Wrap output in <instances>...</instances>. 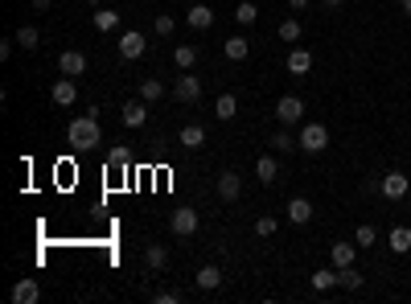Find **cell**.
Masks as SVG:
<instances>
[{
    "instance_id": "52a82bcc",
    "label": "cell",
    "mask_w": 411,
    "mask_h": 304,
    "mask_svg": "<svg viewBox=\"0 0 411 304\" xmlns=\"http://www.w3.org/2000/svg\"><path fill=\"white\" fill-rule=\"evenodd\" d=\"M144 49H148L144 33H136V29H132V33H124V37H119V58H124V62H136Z\"/></svg>"
},
{
    "instance_id": "7c38bea8",
    "label": "cell",
    "mask_w": 411,
    "mask_h": 304,
    "mask_svg": "<svg viewBox=\"0 0 411 304\" xmlns=\"http://www.w3.org/2000/svg\"><path fill=\"white\" fill-rule=\"evenodd\" d=\"M185 21H189V29H210V25H214V8L202 4V0H193L189 12H185Z\"/></svg>"
},
{
    "instance_id": "8992f818",
    "label": "cell",
    "mask_w": 411,
    "mask_h": 304,
    "mask_svg": "<svg viewBox=\"0 0 411 304\" xmlns=\"http://www.w3.org/2000/svg\"><path fill=\"white\" fill-rule=\"evenodd\" d=\"M239 194H243V177L235 169H222L218 173V198L222 202H239Z\"/></svg>"
},
{
    "instance_id": "603a6c76",
    "label": "cell",
    "mask_w": 411,
    "mask_h": 304,
    "mask_svg": "<svg viewBox=\"0 0 411 304\" xmlns=\"http://www.w3.org/2000/svg\"><path fill=\"white\" fill-rule=\"evenodd\" d=\"M214 115H218V119H235V115H239V99H235L231 91H222L218 103H214Z\"/></svg>"
},
{
    "instance_id": "b9f144b4",
    "label": "cell",
    "mask_w": 411,
    "mask_h": 304,
    "mask_svg": "<svg viewBox=\"0 0 411 304\" xmlns=\"http://www.w3.org/2000/svg\"><path fill=\"white\" fill-rule=\"evenodd\" d=\"M408 173H411V169H408Z\"/></svg>"
},
{
    "instance_id": "1f68e13d",
    "label": "cell",
    "mask_w": 411,
    "mask_h": 304,
    "mask_svg": "<svg viewBox=\"0 0 411 304\" xmlns=\"http://www.w3.org/2000/svg\"><path fill=\"white\" fill-rule=\"evenodd\" d=\"M354 243H358V247H375V243H379V231H375L371 222H362V226L354 231Z\"/></svg>"
},
{
    "instance_id": "d4e9b609",
    "label": "cell",
    "mask_w": 411,
    "mask_h": 304,
    "mask_svg": "<svg viewBox=\"0 0 411 304\" xmlns=\"http://www.w3.org/2000/svg\"><path fill=\"white\" fill-rule=\"evenodd\" d=\"M140 99H144V103H161V99H165V82H161V78H144V82H140Z\"/></svg>"
},
{
    "instance_id": "6da1fadb",
    "label": "cell",
    "mask_w": 411,
    "mask_h": 304,
    "mask_svg": "<svg viewBox=\"0 0 411 304\" xmlns=\"http://www.w3.org/2000/svg\"><path fill=\"white\" fill-rule=\"evenodd\" d=\"M66 140H70L78 152H86V148L103 144V132H99V119H95V111H91V115H78V119H70V128H66Z\"/></svg>"
},
{
    "instance_id": "277c9868",
    "label": "cell",
    "mask_w": 411,
    "mask_h": 304,
    "mask_svg": "<svg viewBox=\"0 0 411 304\" xmlns=\"http://www.w3.org/2000/svg\"><path fill=\"white\" fill-rule=\"evenodd\" d=\"M276 119H280L284 128H292V124H301V119H305V103H301L296 95H284V99L276 103Z\"/></svg>"
},
{
    "instance_id": "3957f363",
    "label": "cell",
    "mask_w": 411,
    "mask_h": 304,
    "mask_svg": "<svg viewBox=\"0 0 411 304\" xmlns=\"http://www.w3.org/2000/svg\"><path fill=\"white\" fill-rule=\"evenodd\" d=\"M379 189H383V198H387V202H403V198H408V189H411V173L391 169V173L383 177V185H379Z\"/></svg>"
},
{
    "instance_id": "4dcf8cb0",
    "label": "cell",
    "mask_w": 411,
    "mask_h": 304,
    "mask_svg": "<svg viewBox=\"0 0 411 304\" xmlns=\"http://www.w3.org/2000/svg\"><path fill=\"white\" fill-rule=\"evenodd\" d=\"M16 45H25V49H37V45H41V33H37L33 25H21V29H16Z\"/></svg>"
},
{
    "instance_id": "9a60e30c",
    "label": "cell",
    "mask_w": 411,
    "mask_h": 304,
    "mask_svg": "<svg viewBox=\"0 0 411 304\" xmlns=\"http://www.w3.org/2000/svg\"><path fill=\"white\" fill-rule=\"evenodd\" d=\"M222 54H226L231 62H243V58L251 54V41H247L243 33H235V37H226V41H222Z\"/></svg>"
},
{
    "instance_id": "8d00e7d4",
    "label": "cell",
    "mask_w": 411,
    "mask_h": 304,
    "mask_svg": "<svg viewBox=\"0 0 411 304\" xmlns=\"http://www.w3.org/2000/svg\"><path fill=\"white\" fill-rule=\"evenodd\" d=\"M152 304H181V292H173V288H161V292H152Z\"/></svg>"
},
{
    "instance_id": "9c48e42d",
    "label": "cell",
    "mask_w": 411,
    "mask_h": 304,
    "mask_svg": "<svg viewBox=\"0 0 411 304\" xmlns=\"http://www.w3.org/2000/svg\"><path fill=\"white\" fill-rule=\"evenodd\" d=\"M173 95H177L181 103H198V99H202V78H193V74L185 70V74L177 78V86H173Z\"/></svg>"
},
{
    "instance_id": "60d3db41",
    "label": "cell",
    "mask_w": 411,
    "mask_h": 304,
    "mask_svg": "<svg viewBox=\"0 0 411 304\" xmlns=\"http://www.w3.org/2000/svg\"><path fill=\"white\" fill-rule=\"evenodd\" d=\"M399 8H403V12L411 16V0H399Z\"/></svg>"
},
{
    "instance_id": "7a4b0ae2",
    "label": "cell",
    "mask_w": 411,
    "mask_h": 304,
    "mask_svg": "<svg viewBox=\"0 0 411 304\" xmlns=\"http://www.w3.org/2000/svg\"><path fill=\"white\" fill-rule=\"evenodd\" d=\"M329 148V128L325 124H305L301 128V152H325Z\"/></svg>"
},
{
    "instance_id": "ac0fdd59",
    "label": "cell",
    "mask_w": 411,
    "mask_h": 304,
    "mask_svg": "<svg viewBox=\"0 0 411 304\" xmlns=\"http://www.w3.org/2000/svg\"><path fill=\"white\" fill-rule=\"evenodd\" d=\"M268 144H272V152H296V148H301V136H288V128H280V132L268 136Z\"/></svg>"
},
{
    "instance_id": "2e32d148",
    "label": "cell",
    "mask_w": 411,
    "mask_h": 304,
    "mask_svg": "<svg viewBox=\"0 0 411 304\" xmlns=\"http://www.w3.org/2000/svg\"><path fill=\"white\" fill-rule=\"evenodd\" d=\"M198 288L202 292H214V288H222V268H214V264H206V268H198Z\"/></svg>"
},
{
    "instance_id": "f1b7e54d",
    "label": "cell",
    "mask_w": 411,
    "mask_h": 304,
    "mask_svg": "<svg viewBox=\"0 0 411 304\" xmlns=\"http://www.w3.org/2000/svg\"><path fill=\"white\" fill-rule=\"evenodd\" d=\"M173 62H177L181 70H193V62H198V45H177V49H173Z\"/></svg>"
},
{
    "instance_id": "ab89813d",
    "label": "cell",
    "mask_w": 411,
    "mask_h": 304,
    "mask_svg": "<svg viewBox=\"0 0 411 304\" xmlns=\"http://www.w3.org/2000/svg\"><path fill=\"white\" fill-rule=\"evenodd\" d=\"M321 4H329V8H342V4H346V0H321Z\"/></svg>"
},
{
    "instance_id": "44dd1931",
    "label": "cell",
    "mask_w": 411,
    "mask_h": 304,
    "mask_svg": "<svg viewBox=\"0 0 411 304\" xmlns=\"http://www.w3.org/2000/svg\"><path fill=\"white\" fill-rule=\"evenodd\" d=\"M354 251H358V243H333V247H329L333 268H350V264H354Z\"/></svg>"
},
{
    "instance_id": "d6a6232c",
    "label": "cell",
    "mask_w": 411,
    "mask_h": 304,
    "mask_svg": "<svg viewBox=\"0 0 411 304\" xmlns=\"http://www.w3.org/2000/svg\"><path fill=\"white\" fill-rule=\"evenodd\" d=\"M255 16H259V8H255L251 0H243V4L235 8V21H239V25H255Z\"/></svg>"
},
{
    "instance_id": "4316f807",
    "label": "cell",
    "mask_w": 411,
    "mask_h": 304,
    "mask_svg": "<svg viewBox=\"0 0 411 304\" xmlns=\"http://www.w3.org/2000/svg\"><path fill=\"white\" fill-rule=\"evenodd\" d=\"M313 288H317V292L338 288V268H321V272H313Z\"/></svg>"
},
{
    "instance_id": "5bb4252c",
    "label": "cell",
    "mask_w": 411,
    "mask_h": 304,
    "mask_svg": "<svg viewBox=\"0 0 411 304\" xmlns=\"http://www.w3.org/2000/svg\"><path fill=\"white\" fill-rule=\"evenodd\" d=\"M177 144H181V148H189V152H193V148H202V144H206V128H202V124H185V128L177 132Z\"/></svg>"
},
{
    "instance_id": "e575fe53",
    "label": "cell",
    "mask_w": 411,
    "mask_h": 304,
    "mask_svg": "<svg viewBox=\"0 0 411 304\" xmlns=\"http://www.w3.org/2000/svg\"><path fill=\"white\" fill-rule=\"evenodd\" d=\"M152 25H156V37H169V33L177 29V21H173L169 12H156V21H152Z\"/></svg>"
},
{
    "instance_id": "4fadbf2b",
    "label": "cell",
    "mask_w": 411,
    "mask_h": 304,
    "mask_svg": "<svg viewBox=\"0 0 411 304\" xmlns=\"http://www.w3.org/2000/svg\"><path fill=\"white\" fill-rule=\"evenodd\" d=\"M37 301H41L37 280H29V276H25V280H16V284H12V304H37Z\"/></svg>"
},
{
    "instance_id": "5b68a950",
    "label": "cell",
    "mask_w": 411,
    "mask_h": 304,
    "mask_svg": "<svg viewBox=\"0 0 411 304\" xmlns=\"http://www.w3.org/2000/svg\"><path fill=\"white\" fill-rule=\"evenodd\" d=\"M169 226H173V235L177 239H189V235H198V210H173V218H169Z\"/></svg>"
},
{
    "instance_id": "f546056e",
    "label": "cell",
    "mask_w": 411,
    "mask_h": 304,
    "mask_svg": "<svg viewBox=\"0 0 411 304\" xmlns=\"http://www.w3.org/2000/svg\"><path fill=\"white\" fill-rule=\"evenodd\" d=\"M144 264L161 272V268L169 264V255H165V247H161V243H148V247H144Z\"/></svg>"
},
{
    "instance_id": "484cf974",
    "label": "cell",
    "mask_w": 411,
    "mask_h": 304,
    "mask_svg": "<svg viewBox=\"0 0 411 304\" xmlns=\"http://www.w3.org/2000/svg\"><path fill=\"white\" fill-rule=\"evenodd\" d=\"M91 21H95V29H99V33H111V29L119 25V12H115V8H99Z\"/></svg>"
},
{
    "instance_id": "ffe728a7",
    "label": "cell",
    "mask_w": 411,
    "mask_h": 304,
    "mask_svg": "<svg viewBox=\"0 0 411 304\" xmlns=\"http://www.w3.org/2000/svg\"><path fill=\"white\" fill-rule=\"evenodd\" d=\"M255 177H259L263 185H272V181L280 177V165H276V156H255Z\"/></svg>"
},
{
    "instance_id": "d590c367",
    "label": "cell",
    "mask_w": 411,
    "mask_h": 304,
    "mask_svg": "<svg viewBox=\"0 0 411 304\" xmlns=\"http://www.w3.org/2000/svg\"><path fill=\"white\" fill-rule=\"evenodd\" d=\"M128 161H132L128 148H111V152H107V169H128Z\"/></svg>"
},
{
    "instance_id": "836d02e7",
    "label": "cell",
    "mask_w": 411,
    "mask_h": 304,
    "mask_svg": "<svg viewBox=\"0 0 411 304\" xmlns=\"http://www.w3.org/2000/svg\"><path fill=\"white\" fill-rule=\"evenodd\" d=\"M276 226H280V222H276L272 214H263V218H255V235H259V239H272V235H276Z\"/></svg>"
},
{
    "instance_id": "ba28073f",
    "label": "cell",
    "mask_w": 411,
    "mask_h": 304,
    "mask_svg": "<svg viewBox=\"0 0 411 304\" xmlns=\"http://www.w3.org/2000/svg\"><path fill=\"white\" fill-rule=\"evenodd\" d=\"M58 74H66V78H78V74H86V58H82L78 49H66V54H58Z\"/></svg>"
},
{
    "instance_id": "f35d334b",
    "label": "cell",
    "mask_w": 411,
    "mask_h": 304,
    "mask_svg": "<svg viewBox=\"0 0 411 304\" xmlns=\"http://www.w3.org/2000/svg\"><path fill=\"white\" fill-rule=\"evenodd\" d=\"M305 4H309V0H288V8H296V12H301Z\"/></svg>"
},
{
    "instance_id": "8fae6325",
    "label": "cell",
    "mask_w": 411,
    "mask_h": 304,
    "mask_svg": "<svg viewBox=\"0 0 411 304\" xmlns=\"http://www.w3.org/2000/svg\"><path fill=\"white\" fill-rule=\"evenodd\" d=\"M49 99H54L58 107H70V103L78 99V86H74V78H66V74H62V78L49 86Z\"/></svg>"
},
{
    "instance_id": "74e56055",
    "label": "cell",
    "mask_w": 411,
    "mask_h": 304,
    "mask_svg": "<svg viewBox=\"0 0 411 304\" xmlns=\"http://www.w3.org/2000/svg\"><path fill=\"white\" fill-rule=\"evenodd\" d=\"M49 4H54V0H33V8H37V12H45Z\"/></svg>"
},
{
    "instance_id": "cb8c5ba5",
    "label": "cell",
    "mask_w": 411,
    "mask_h": 304,
    "mask_svg": "<svg viewBox=\"0 0 411 304\" xmlns=\"http://www.w3.org/2000/svg\"><path fill=\"white\" fill-rule=\"evenodd\" d=\"M338 288H346V292H358L362 288V272L350 264V268H338Z\"/></svg>"
},
{
    "instance_id": "d6986e66",
    "label": "cell",
    "mask_w": 411,
    "mask_h": 304,
    "mask_svg": "<svg viewBox=\"0 0 411 304\" xmlns=\"http://www.w3.org/2000/svg\"><path fill=\"white\" fill-rule=\"evenodd\" d=\"M309 218H313V202H309V198H292V202H288V222L305 226Z\"/></svg>"
},
{
    "instance_id": "83f0119b",
    "label": "cell",
    "mask_w": 411,
    "mask_h": 304,
    "mask_svg": "<svg viewBox=\"0 0 411 304\" xmlns=\"http://www.w3.org/2000/svg\"><path fill=\"white\" fill-rule=\"evenodd\" d=\"M280 41H284V45H296V41H301V21H296V16L280 21Z\"/></svg>"
},
{
    "instance_id": "e0dca14e",
    "label": "cell",
    "mask_w": 411,
    "mask_h": 304,
    "mask_svg": "<svg viewBox=\"0 0 411 304\" xmlns=\"http://www.w3.org/2000/svg\"><path fill=\"white\" fill-rule=\"evenodd\" d=\"M288 70H292V74H309V70H313V54H309L305 45L288 49Z\"/></svg>"
},
{
    "instance_id": "7402d4cb",
    "label": "cell",
    "mask_w": 411,
    "mask_h": 304,
    "mask_svg": "<svg viewBox=\"0 0 411 304\" xmlns=\"http://www.w3.org/2000/svg\"><path fill=\"white\" fill-rule=\"evenodd\" d=\"M387 247H391L395 255H408L411 251V226H395V231L387 235Z\"/></svg>"
},
{
    "instance_id": "30bf717a",
    "label": "cell",
    "mask_w": 411,
    "mask_h": 304,
    "mask_svg": "<svg viewBox=\"0 0 411 304\" xmlns=\"http://www.w3.org/2000/svg\"><path fill=\"white\" fill-rule=\"evenodd\" d=\"M124 128H144V119H148V103L144 99H124Z\"/></svg>"
}]
</instances>
